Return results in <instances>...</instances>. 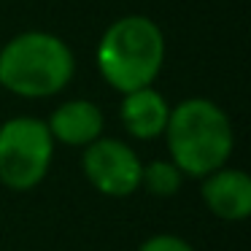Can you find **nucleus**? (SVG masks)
Listing matches in <instances>:
<instances>
[{
  "mask_svg": "<svg viewBox=\"0 0 251 251\" xmlns=\"http://www.w3.org/2000/svg\"><path fill=\"white\" fill-rule=\"evenodd\" d=\"M54 138L44 119L11 116L0 125V184L11 192H30L49 176Z\"/></svg>",
  "mask_w": 251,
  "mask_h": 251,
  "instance_id": "20e7f679",
  "label": "nucleus"
},
{
  "mask_svg": "<svg viewBox=\"0 0 251 251\" xmlns=\"http://www.w3.org/2000/svg\"><path fill=\"white\" fill-rule=\"evenodd\" d=\"M168 154L178 170L192 178L224 168L235 151V130L229 114L208 98H186L170 105L162 132Z\"/></svg>",
  "mask_w": 251,
  "mask_h": 251,
  "instance_id": "7ed1b4c3",
  "label": "nucleus"
},
{
  "mask_svg": "<svg viewBox=\"0 0 251 251\" xmlns=\"http://www.w3.org/2000/svg\"><path fill=\"white\" fill-rule=\"evenodd\" d=\"M81 170L92 189L105 197H130L141 189L143 159L122 138L100 135L89 146H84Z\"/></svg>",
  "mask_w": 251,
  "mask_h": 251,
  "instance_id": "39448f33",
  "label": "nucleus"
},
{
  "mask_svg": "<svg viewBox=\"0 0 251 251\" xmlns=\"http://www.w3.org/2000/svg\"><path fill=\"white\" fill-rule=\"evenodd\" d=\"M170 119V103L159 89L143 87L122 95L119 122L125 132L135 141H157L162 138Z\"/></svg>",
  "mask_w": 251,
  "mask_h": 251,
  "instance_id": "6e6552de",
  "label": "nucleus"
},
{
  "mask_svg": "<svg viewBox=\"0 0 251 251\" xmlns=\"http://www.w3.org/2000/svg\"><path fill=\"white\" fill-rule=\"evenodd\" d=\"M200 181V197L213 216L224 222H243L251 216V176L246 170L224 165Z\"/></svg>",
  "mask_w": 251,
  "mask_h": 251,
  "instance_id": "423d86ee",
  "label": "nucleus"
},
{
  "mask_svg": "<svg viewBox=\"0 0 251 251\" xmlns=\"http://www.w3.org/2000/svg\"><path fill=\"white\" fill-rule=\"evenodd\" d=\"M138 251H195V246L189 240L178 238V235H170V232H159V235H151L146 238Z\"/></svg>",
  "mask_w": 251,
  "mask_h": 251,
  "instance_id": "9d476101",
  "label": "nucleus"
},
{
  "mask_svg": "<svg viewBox=\"0 0 251 251\" xmlns=\"http://www.w3.org/2000/svg\"><path fill=\"white\" fill-rule=\"evenodd\" d=\"M49 127L54 143H62L68 149H84L92 141H98L105 130V114L95 100L87 98H73L60 103L44 119Z\"/></svg>",
  "mask_w": 251,
  "mask_h": 251,
  "instance_id": "0eeeda50",
  "label": "nucleus"
},
{
  "mask_svg": "<svg viewBox=\"0 0 251 251\" xmlns=\"http://www.w3.org/2000/svg\"><path fill=\"white\" fill-rule=\"evenodd\" d=\"M165 30L146 14H125L103 30L95 46V68L114 92L154 87L165 68Z\"/></svg>",
  "mask_w": 251,
  "mask_h": 251,
  "instance_id": "f257e3e1",
  "label": "nucleus"
},
{
  "mask_svg": "<svg viewBox=\"0 0 251 251\" xmlns=\"http://www.w3.org/2000/svg\"><path fill=\"white\" fill-rule=\"evenodd\" d=\"M186 176L178 170V165L173 159H151V162L143 165L141 173V186L154 197H173L181 189Z\"/></svg>",
  "mask_w": 251,
  "mask_h": 251,
  "instance_id": "1a4fd4ad",
  "label": "nucleus"
},
{
  "mask_svg": "<svg viewBox=\"0 0 251 251\" xmlns=\"http://www.w3.org/2000/svg\"><path fill=\"white\" fill-rule=\"evenodd\" d=\"M73 76V49L49 30H22L0 44V87L14 98H57L71 87Z\"/></svg>",
  "mask_w": 251,
  "mask_h": 251,
  "instance_id": "f03ea898",
  "label": "nucleus"
}]
</instances>
